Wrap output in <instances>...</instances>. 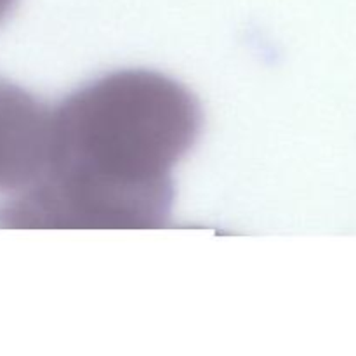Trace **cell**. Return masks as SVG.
Returning a JSON list of instances; mask_svg holds the SVG:
<instances>
[{
	"label": "cell",
	"mask_w": 356,
	"mask_h": 356,
	"mask_svg": "<svg viewBox=\"0 0 356 356\" xmlns=\"http://www.w3.org/2000/svg\"><path fill=\"white\" fill-rule=\"evenodd\" d=\"M17 0H0V23L7 17V14L13 10V7L16 6Z\"/></svg>",
	"instance_id": "cell-3"
},
{
	"label": "cell",
	"mask_w": 356,
	"mask_h": 356,
	"mask_svg": "<svg viewBox=\"0 0 356 356\" xmlns=\"http://www.w3.org/2000/svg\"><path fill=\"white\" fill-rule=\"evenodd\" d=\"M49 110L19 87L0 80V191L16 193L38 170Z\"/></svg>",
	"instance_id": "cell-2"
},
{
	"label": "cell",
	"mask_w": 356,
	"mask_h": 356,
	"mask_svg": "<svg viewBox=\"0 0 356 356\" xmlns=\"http://www.w3.org/2000/svg\"><path fill=\"white\" fill-rule=\"evenodd\" d=\"M200 108L155 72L111 73L49 111L44 156L0 207V228L153 229L172 205V170L200 132Z\"/></svg>",
	"instance_id": "cell-1"
}]
</instances>
